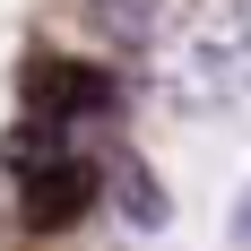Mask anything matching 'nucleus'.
Returning <instances> with one entry per match:
<instances>
[{
	"instance_id": "obj_1",
	"label": "nucleus",
	"mask_w": 251,
	"mask_h": 251,
	"mask_svg": "<svg viewBox=\"0 0 251 251\" xmlns=\"http://www.w3.org/2000/svg\"><path fill=\"white\" fill-rule=\"evenodd\" d=\"M165 104L174 113H234L251 96V0H191V18L165 35Z\"/></svg>"
},
{
	"instance_id": "obj_2",
	"label": "nucleus",
	"mask_w": 251,
	"mask_h": 251,
	"mask_svg": "<svg viewBox=\"0 0 251 251\" xmlns=\"http://www.w3.org/2000/svg\"><path fill=\"white\" fill-rule=\"evenodd\" d=\"M113 104H122V78L104 61H87V52H44L26 70V122L70 130V122H104Z\"/></svg>"
},
{
	"instance_id": "obj_3",
	"label": "nucleus",
	"mask_w": 251,
	"mask_h": 251,
	"mask_svg": "<svg viewBox=\"0 0 251 251\" xmlns=\"http://www.w3.org/2000/svg\"><path fill=\"white\" fill-rule=\"evenodd\" d=\"M96 200H104V191H96V165H87V156H52V165H35V174L18 182V217H26L35 234L78 226Z\"/></svg>"
},
{
	"instance_id": "obj_4",
	"label": "nucleus",
	"mask_w": 251,
	"mask_h": 251,
	"mask_svg": "<svg viewBox=\"0 0 251 251\" xmlns=\"http://www.w3.org/2000/svg\"><path fill=\"white\" fill-rule=\"evenodd\" d=\"M96 191H113V200H122V217H130L139 234H156L165 217H174V200H165V182H156V174H148V165H139L130 148H113V156L96 165Z\"/></svg>"
},
{
	"instance_id": "obj_5",
	"label": "nucleus",
	"mask_w": 251,
	"mask_h": 251,
	"mask_svg": "<svg viewBox=\"0 0 251 251\" xmlns=\"http://www.w3.org/2000/svg\"><path fill=\"white\" fill-rule=\"evenodd\" d=\"M87 9H96V26L122 52H148L156 35H165V0H87Z\"/></svg>"
},
{
	"instance_id": "obj_6",
	"label": "nucleus",
	"mask_w": 251,
	"mask_h": 251,
	"mask_svg": "<svg viewBox=\"0 0 251 251\" xmlns=\"http://www.w3.org/2000/svg\"><path fill=\"white\" fill-rule=\"evenodd\" d=\"M226 243H234V251H251V182L234 191V208H226Z\"/></svg>"
}]
</instances>
